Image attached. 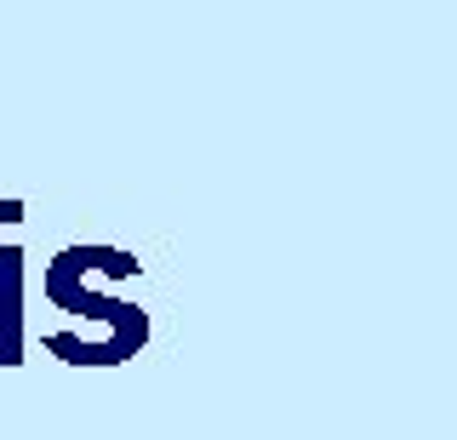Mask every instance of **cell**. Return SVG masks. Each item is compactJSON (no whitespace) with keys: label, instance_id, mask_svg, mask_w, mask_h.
I'll return each mask as SVG.
<instances>
[{"label":"cell","instance_id":"3957f363","mask_svg":"<svg viewBox=\"0 0 457 440\" xmlns=\"http://www.w3.org/2000/svg\"><path fill=\"white\" fill-rule=\"evenodd\" d=\"M0 223H23V201H18V195H6V201H0Z\"/></svg>","mask_w":457,"mask_h":440},{"label":"cell","instance_id":"7a4b0ae2","mask_svg":"<svg viewBox=\"0 0 457 440\" xmlns=\"http://www.w3.org/2000/svg\"><path fill=\"white\" fill-rule=\"evenodd\" d=\"M23 275H29L23 246L6 240L0 246V372L23 366Z\"/></svg>","mask_w":457,"mask_h":440},{"label":"cell","instance_id":"6da1fadb","mask_svg":"<svg viewBox=\"0 0 457 440\" xmlns=\"http://www.w3.org/2000/svg\"><path fill=\"white\" fill-rule=\"evenodd\" d=\"M143 280L137 252L126 246H104V240H75V246L52 252L46 263V303L63 315L86 320L92 332L69 337V332H46V354H57L63 366H126L149 349V309L114 297L109 286Z\"/></svg>","mask_w":457,"mask_h":440}]
</instances>
